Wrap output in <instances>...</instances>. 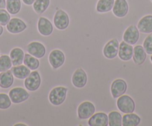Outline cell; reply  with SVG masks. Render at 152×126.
<instances>
[{"label":"cell","mask_w":152,"mask_h":126,"mask_svg":"<svg viewBox=\"0 0 152 126\" xmlns=\"http://www.w3.org/2000/svg\"><path fill=\"white\" fill-rule=\"evenodd\" d=\"M38 31L41 35L48 37L53 32V25L52 23L48 19L45 17H40L37 23Z\"/></svg>","instance_id":"cell-15"},{"label":"cell","mask_w":152,"mask_h":126,"mask_svg":"<svg viewBox=\"0 0 152 126\" xmlns=\"http://www.w3.org/2000/svg\"><path fill=\"white\" fill-rule=\"evenodd\" d=\"M72 82L75 87L82 88L87 85V75L84 69L78 68L74 72L72 77Z\"/></svg>","instance_id":"cell-13"},{"label":"cell","mask_w":152,"mask_h":126,"mask_svg":"<svg viewBox=\"0 0 152 126\" xmlns=\"http://www.w3.org/2000/svg\"><path fill=\"white\" fill-rule=\"evenodd\" d=\"M113 13L118 18L125 17L128 13L129 7L126 0H116L113 7Z\"/></svg>","instance_id":"cell-14"},{"label":"cell","mask_w":152,"mask_h":126,"mask_svg":"<svg viewBox=\"0 0 152 126\" xmlns=\"http://www.w3.org/2000/svg\"><path fill=\"white\" fill-rule=\"evenodd\" d=\"M115 0H99L96 5V11L99 13H107L113 9Z\"/></svg>","instance_id":"cell-24"},{"label":"cell","mask_w":152,"mask_h":126,"mask_svg":"<svg viewBox=\"0 0 152 126\" xmlns=\"http://www.w3.org/2000/svg\"><path fill=\"white\" fill-rule=\"evenodd\" d=\"M116 105L119 111L125 114L134 113L136 108L134 99L128 95H122L119 96L116 102Z\"/></svg>","instance_id":"cell-2"},{"label":"cell","mask_w":152,"mask_h":126,"mask_svg":"<svg viewBox=\"0 0 152 126\" xmlns=\"http://www.w3.org/2000/svg\"><path fill=\"white\" fill-rule=\"evenodd\" d=\"M108 125L122 126V116L118 111H112L108 114Z\"/></svg>","instance_id":"cell-27"},{"label":"cell","mask_w":152,"mask_h":126,"mask_svg":"<svg viewBox=\"0 0 152 126\" xmlns=\"http://www.w3.org/2000/svg\"><path fill=\"white\" fill-rule=\"evenodd\" d=\"M133 53H134V48L131 45L128 44L125 41H122L119 44L118 55L122 60L129 61L133 57Z\"/></svg>","instance_id":"cell-16"},{"label":"cell","mask_w":152,"mask_h":126,"mask_svg":"<svg viewBox=\"0 0 152 126\" xmlns=\"http://www.w3.org/2000/svg\"><path fill=\"white\" fill-rule=\"evenodd\" d=\"M23 63L25 64V66H27L30 70L32 71H36L40 66V62H39L37 58L34 57L30 53L25 54Z\"/></svg>","instance_id":"cell-25"},{"label":"cell","mask_w":152,"mask_h":126,"mask_svg":"<svg viewBox=\"0 0 152 126\" xmlns=\"http://www.w3.org/2000/svg\"><path fill=\"white\" fill-rule=\"evenodd\" d=\"M49 61L51 66L54 69H58L63 66L65 62V55L61 50H52L49 56Z\"/></svg>","instance_id":"cell-9"},{"label":"cell","mask_w":152,"mask_h":126,"mask_svg":"<svg viewBox=\"0 0 152 126\" xmlns=\"http://www.w3.org/2000/svg\"><path fill=\"white\" fill-rule=\"evenodd\" d=\"M151 2H152V0H151Z\"/></svg>","instance_id":"cell-38"},{"label":"cell","mask_w":152,"mask_h":126,"mask_svg":"<svg viewBox=\"0 0 152 126\" xmlns=\"http://www.w3.org/2000/svg\"><path fill=\"white\" fill-rule=\"evenodd\" d=\"M14 83V74L10 70L0 73V87L4 89L9 88Z\"/></svg>","instance_id":"cell-20"},{"label":"cell","mask_w":152,"mask_h":126,"mask_svg":"<svg viewBox=\"0 0 152 126\" xmlns=\"http://www.w3.org/2000/svg\"><path fill=\"white\" fill-rule=\"evenodd\" d=\"M95 105L89 101H85L78 106V117L80 120H87L95 114Z\"/></svg>","instance_id":"cell-6"},{"label":"cell","mask_w":152,"mask_h":126,"mask_svg":"<svg viewBox=\"0 0 152 126\" xmlns=\"http://www.w3.org/2000/svg\"><path fill=\"white\" fill-rule=\"evenodd\" d=\"M24 51L20 48H14L10 52V58L14 66H20L23 64L24 60Z\"/></svg>","instance_id":"cell-21"},{"label":"cell","mask_w":152,"mask_h":126,"mask_svg":"<svg viewBox=\"0 0 152 126\" xmlns=\"http://www.w3.org/2000/svg\"><path fill=\"white\" fill-rule=\"evenodd\" d=\"M119 48V42L116 39L110 40L104 45L103 49V54L107 59H112L116 57L118 55Z\"/></svg>","instance_id":"cell-8"},{"label":"cell","mask_w":152,"mask_h":126,"mask_svg":"<svg viewBox=\"0 0 152 126\" xmlns=\"http://www.w3.org/2000/svg\"><path fill=\"white\" fill-rule=\"evenodd\" d=\"M23 2H24V4H26V5H33L34 2H35V0H23Z\"/></svg>","instance_id":"cell-34"},{"label":"cell","mask_w":152,"mask_h":126,"mask_svg":"<svg viewBox=\"0 0 152 126\" xmlns=\"http://www.w3.org/2000/svg\"><path fill=\"white\" fill-rule=\"evenodd\" d=\"M151 62H152V55H151Z\"/></svg>","instance_id":"cell-37"},{"label":"cell","mask_w":152,"mask_h":126,"mask_svg":"<svg viewBox=\"0 0 152 126\" xmlns=\"http://www.w3.org/2000/svg\"><path fill=\"white\" fill-rule=\"evenodd\" d=\"M10 19H11V16L8 11L5 9H0V25H7Z\"/></svg>","instance_id":"cell-31"},{"label":"cell","mask_w":152,"mask_h":126,"mask_svg":"<svg viewBox=\"0 0 152 126\" xmlns=\"http://www.w3.org/2000/svg\"><path fill=\"white\" fill-rule=\"evenodd\" d=\"M6 8V1L0 0V9H5Z\"/></svg>","instance_id":"cell-33"},{"label":"cell","mask_w":152,"mask_h":126,"mask_svg":"<svg viewBox=\"0 0 152 126\" xmlns=\"http://www.w3.org/2000/svg\"><path fill=\"white\" fill-rule=\"evenodd\" d=\"M27 50L28 53L37 59L43 58L46 52V47L39 42H31L27 46Z\"/></svg>","instance_id":"cell-11"},{"label":"cell","mask_w":152,"mask_h":126,"mask_svg":"<svg viewBox=\"0 0 152 126\" xmlns=\"http://www.w3.org/2000/svg\"><path fill=\"white\" fill-rule=\"evenodd\" d=\"M90 126H107L108 125V115L105 113L99 112L94 114L88 120Z\"/></svg>","instance_id":"cell-17"},{"label":"cell","mask_w":152,"mask_h":126,"mask_svg":"<svg viewBox=\"0 0 152 126\" xmlns=\"http://www.w3.org/2000/svg\"><path fill=\"white\" fill-rule=\"evenodd\" d=\"M137 28L143 34L152 33V15H147L143 17L139 21Z\"/></svg>","instance_id":"cell-18"},{"label":"cell","mask_w":152,"mask_h":126,"mask_svg":"<svg viewBox=\"0 0 152 126\" xmlns=\"http://www.w3.org/2000/svg\"><path fill=\"white\" fill-rule=\"evenodd\" d=\"M12 62L8 55L0 56V72H4L8 71L12 68Z\"/></svg>","instance_id":"cell-29"},{"label":"cell","mask_w":152,"mask_h":126,"mask_svg":"<svg viewBox=\"0 0 152 126\" xmlns=\"http://www.w3.org/2000/svg\"><path fill=\"white\" fill-rule=\"evenodd\" d=\"M54 24L58 30H65L69 24V17L64 11L58 9L54 17Z\"/></svg>","instance_id":"cell-5"},{"label":"cell","mask_w":152,"mask_h":126,"mask_svg":"<svg viewBox=\"0 0 152 126\" xmlns=\"http://www.w3.org/2000/svg\"><path fill=\"white\" fill-rule=\"evenodd\" d=\"M143 48L148 54L152 55V34H149L143 42Z\"/></svg>","instance_id":"cell-32"},{"label":"cell","mask_w":152,"mask_h":126,"mask_svg":"<svg viewBox=\"0 0 152 126\" xmlns=\"http://www.w3.org/2000/svg\"><path fill=\"white\" fill-rule=\"evenodd\" d=\"M67 88L63 86L54 88L49 94V99L51 104L55 106L61 105L64 102L66 98Z\"/></svg>","instance_id":"cell-1"},{"label":"cell","mask_w":152,"mask_h":126,"mask_svg":"<svg viewBox=\"0 0 152 126\" xmlns=\"http://www.w3.org/2000/svg\"><path fill=\"white\" fill-rule=\"evenodd\" d=\"M141 122V118L134 113L126 114L122 117V126H137Z\"/></svg>","instance_id":"cell-22"},{"label":"cell","mask_w":152,"mask_h":126,"mask_svg":"<svg viewBox=\"0 0 152 126\" xmlns=\"http://www.w3.org/2000/svg\"><path fill=\"white\" fill-rule=\"evenodd\" d=\"M147 57V53L145 50L144 48L142 45H137L134 48L133 53V60L137 66H142L145 61Z\"/></svg>","instance_id":"cell-19"},{"label":"cell","mask_w":152,"mask_h":126,"mask_svg":"<svg viewBox=\"0 0 152 126\" xmlns=\"http://www.w3.org/2000/svg\"><path fill=\"white\" fill-rule=\"evenodd\" d=\"M140 38V30L135 25H131L125 30L123 34V40L130 45H135Z\"/></svg>","instance_id":"cell-10"},{"label":"cell","mask_w":152,"mask_h":126,"mask_svg":"<svg viewBox=\"0 0 152 126\" xmlns=\"http://www.w3.org/2000/svg\"><path fill=\"white\" fill-rule=\"evenodd\" d=\"M26 89L30 91H35L41 85V77L39 72L34 71L26 78L24 82Z\"/></svg>","instance_id":"cell-3"},{"label":"cell","mask_w":152,"mask_h":126,"mask_svg":"<svg viewBox=\"0 0 152 126\" xmlns=\"http://www.w3.org/2000/svg\"><path fill=\"white\" fill-rule=\"evenodd\" d=\"M50 5V0H35L33 8L37 14H42L48 9Z\"/></svg>","instance_id":"cell-26"},{"label":"cell","mask_w":152,"mask_h":126,"mask_svg":"<svg viewBox=\"0 0 152 126\" xmlns=\"http://www.w3.org/2000/svg\"><path fill=\"white\" fill-rule=\"evenodd\" d=\"M9 96L13 103L19 104L25 102L29 98V94L26 89L20 87H17L9 91Z\"/></svg>","instance_id":"cell-4"},{"label":"cell","mask_w":152,"mask_h":126,"mask_svg":"<svg viewBox=\"0 0 152 126\" xmlns=\"http://www.w3.org/2000/svg\"><path fill=\"white\" fill-rule=\"evenodd\" d=\"M15 125H16V126H18V125H27L23 124V123H19V124H16Z\"/></svg>","instance_id":"cell-36"},{"label":"cell","mask_w":152,"mask_h":126,"mask_svg":"<svg viewBox=\"0 0 152 126\" xmlns=\"http://www.w3.org/2000/svg\"><path fill=\"white\" fill-rule=\"evenodd\" d=\"M2 33H3V27L2 25H0V36L2 35Z\"/></svg>","instance_id":"cell-35"},{"label":"cell","mask_w":152,"mask_h":126,"mask_svg":"<svg viewBox=\"0 0 152 126\" xmlns=\"http://www.w3.org/2000/svg\"><path fill=\"white\" fill-rule=\"evenodd\" d=\"M6 9L10 14H17L21 9V1L20 0H7Z\"/></svg>","instance_id":"cell-28"},{"label":"cell","mask_w":152,"mask_h":126,"mask_svg":"<svg viewBox=\"0 0 152 126\" xmlns=\"http://www.w3.org/2000/svg\"><path fill=\"white\" fill-rule=\"evenodd\" d=\"M11 71H12V73L16 78L20 79H24L30 74L31 71L27 66L20 65L17 66H14L11 68Z\"/></svg>","instance_id":"cell-23"},{"label":"cell","mask_w":152,"mask_h":126,"mask_svg":"<svg viewBox=\"0 0 152 126\" xmlns=\"http://www.w3.org/2000/svg\"><path fill=\"white\" fill-rule=\"evenodd\" d=\"M7 30L11 34H20L23 32L27 27V25L24 21L19 18L11 19L7 24Z\"/></svg>","instance_id":"cell-12"},{"label":"cell","mask_w":152,"mask_h":126,"mask_svg":"<svg viewBox=\"0 0 152 126\" xmlns=\"http://www.w3.org/2000/svg\"><path fill=\"white\" fill-rule=\"evenodd\" d=\"M127 85L126 82L124 79H117L116 80H114L113 83L111 84L110 87V91L112 96L114 99H118L119 96H122L126 92Z\"/></svg>","instance_id":"cell-7"},{"label":"cell","mask_w":152,"mask_h":126,"mask_svg":"<svg viewBox=\"0 0 152 126\" xmlns=\"http://www.w3.org/2000/svg\"><path fill=\"white\" fill-rule=\"evenodd\" d=\"M11 100L9 95L6 94H0V109L6 110L11 105Z\"/></svg>","instance_id":"cell-30"}]
</instances>
